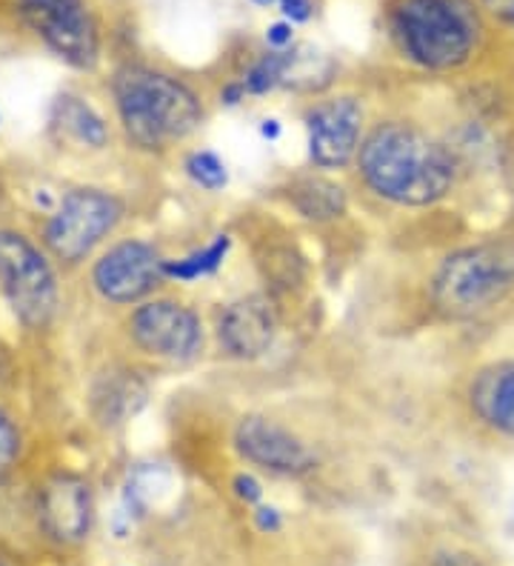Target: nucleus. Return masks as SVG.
Masks as SVG:
<instances>
[{"mask_svg": "<svg viewBox=\"0 0 514 566\" xmlns=\"http://www.w3.org/2000/svg\"><path fill=\"white\" fill-rule=\"evenodd\" d=\"M277 318L269 297H240L220 318V340L238 358H261L274 340Z\"/></svg>", "mask_w": 514, "mask_h": 566, "instance_id": "nucleus-13", "label": "nucleus"}, {"mask_svg": "<svg viewBox=\"0 0 514 566\" xmlns=\"http://www.w3.org/2000/svg\"><path fill=\"white\" fill-rule=\"evenodd\" d=\"M229 241L227 235H218L212 243L200 252L189 258H180V261H164V277H178V281H195V277H203V275H212L218 270L223 258L229 255Z\"/></svg>", "mask_w": 514, "mask_h": 566, "instance_id": "nucleus-19", "label": "nucleus"}, {"mask_svg": "<svg viewBox=\"0 0 514 566\" xmlns=\"http://www.w3.org/2000/svg\"><path fill=\"white\" fill-rule=\"evenodd\" d=\"M252 3H258V7H277V3H281V0H252Z\"/></svg>", "mask_w": 514, "mask_h": 566, "instance_id": "nucleus-29", "label": "nucleus"}, {"mask_svg": "<svg viewBox=\"0 0 514 566\" xmlns=\"http://www.w3.org/2000/svg\"><path fill=\"white\" fill-rule=\"evenodd\" d=\"M277 63V86L292 90H323L332 81V61L315 46H289L274 49Z\"/></svg>", "mask_w": 514, "mask_h": 566, "instance_id": "nucleus-15", "label": "nucleus"}, {"mask_svg": "<svg viewBox=\"0 0 514 566\" xmlns=\"http://www.w3.org/2000/svg\"><path fill=\"white\" fill-rule=\"evenodd\" d=\"M189 175H192L195 184H200L203 189H220L227 187V166L214 153H195L186 164Z\"/></svg>", "mask_w": 514, "mask_h": 566, "instance_id": "nucleus-20", "label": "nucleus"}, {"mask_svg": "<svg viewBox=\"0 0 514 566\" xmlns=\"http://www.w3.org/2000/svg\"><path fill=\"white\" fill-rule=\"evenodd\" d=\"M115 101L129 138L146 149L186 138L200 124L198 97L175 77L144 66L117 72Z\"/></svg>", "mask_w": 514, "mask_h": 566, "instance_id": "nucleus-2", "label": "nucleus"}, {"mask_svg": "<svg viewBox=\"0 0 514 566\" xmlns=\"http://www.w3.org/2000/svg\"><path fill=\"white\" fill-rule=\"evenodd\" d=\"M480 3L494 14L503 27H508L514 32V0H480Z\"/></svg>", "mask_w": 514, "mask_h": 566, "instance_id": "nucleus-23", "label": "nucleus"}, {"mask_svg": "<svg viewBox=\"0 0 514 566\" xmlns=\"http://www.w3.org/2000/svg\"><path fill=\"white\" fill-rule=\"evenodd\" d=\"M41 521L43 530L63 544H77L90 535L92 526V495L90 486L77 475L49 478L41 490Z\"/></svg>", "mask_w": 514, "mask_h": 566, "instance_id": "nucleus-12", "label": "nucleus"}, {"mask_svg": "<svg viewBox=\"0 0 514 566\" xmlns=\"http://www.w3.org/2000/svg\"><path fill=\"white\" fill-rule=\"evenodd\" d=\"M403 52L426 70H454L478 46V23L463 0H403L395 14Z\"/></svg>", "mask_w": 514, "mask_h": 566, "instance_id": "nucleus-4", "label": "nucleus"}, {"mask_svg": "<svg viewBox=\"0 0 514 566\" xmlns=\"http://www.w3.org/2000/svg\"><path fill=\"white\" fill-rule=\"evenodd\" d=\"M29 27L55 55L90 70L97 61V27L86 0H18Z\"/></svg>", "mask_w": 514, "mask_h": 566, "instance_id": "nucleus-7", "label": "nucleus"}, {"mask_svg": "<svg viewBox=\"0 0 514 566\" xmlns=\"http://www.w3.org/2000/svg\"><path fill=\"white\" fill-rule=\"evenodd\" d=\"M234 492H238L240 501H246V504H254V501H261L263 490L261 484L254 481L252 475H238L234 478Z\"/></svg>", "mask_w": 514, "mask_h": 566, "instance_id": "nucleus-24", "label": "nucleus"}, {"mask_svg": "<svg viewBox=\"0 0 514 566\" xmlns=\"http://www.w3.org/2000/svg\"><path fill=\"white\" fill-rule=\"evenodd\" d=\"M360 172L380 198L406 207L440 201L454 180L452 153L409 124H386L360 149Z\"/></svg>", "mask_w": 514, "mask_h": 566, "instance_id": "nucleus-1", "label": "nucleus"}, {"mask_svg": "<svg viewBox=\"0 0 514 566\" xmlns=\"http://www.w3.org/2000/svg\"><path fill=\"white\" fill-rule=\"evenodd\" d=\"M129 326L135 344L158 358H192L203 340L198 315L175 301L140 306L132 315Z\"/></svg>", "mask_w": 514, "mask_h": 566, "instance_id": "nucleus-8", "label": "nucleus"}, {"mask_svg": "<svg viewBox=\"0 0 514 566\" xmlns=\"http://www.w3.org/2000/svg\"><path fill=\"white\" fill-rule=\"evenodd\" d=\"M364 112L352 97L321 104L308 115V155L317 166H346L357 153Z\"/></svg>", "mask_w": 514, "mask_h": 566, "instance_id": "nucleus-10", "label": "nucleus"}, {"mask_svg": "<svg viewBox=\"0 0 514 566\" xmlns=\"http://www.w3.org/2000/svg\"><path fill=\"white\" fill-rule=\"evenodd\" d=\"M243 95H246V86H243V83H232V86H227V92H223V101H227V104H238Z\"/></svg>", "mask_w": 514, "mask_h": 566, "instance_id": "nucleus-27", "label": "nucleus"}, {"mask_svg": "<svg viewBox=\"0 0 514 566\" xmlns=\"http://www.w3.org/2000/svg\"><path fill=\"white\" fill-rule=\"evenodd\" d=\"M164 277V261L149 243L126 241L112 247L95 266V286L106 301L132 304L149 295Z\"/></svg>", "mask_w": 514, "mask_h": 566, "instance_id": "nucleus-9", "label": "nucleus"}, {"mask_svg": "<svg viewBox=\"0 0 514 566\" xmlns=\"http://www.w3.org/2000/svg\"><path fill=\"white\" fill-rule=\"evenodd\" d=\"M292 203L301 209V214L312 218V221H329L337 218L346 209V195L337 184L323 178H306L297 180L292 187Z\"/></svg>", "mask_w": 514, "mask_h": 566, "instance_id": "nucleus-17", "label": "nucleus"}, {"mask_svg": "<svg viewBox=\"0 0 514 566\" xmlns=\"http://www.w3.org/2000/svg\"><path fill=\"white\" fill-rule=\"evenodd\" d=\"M514 292V238H492L449 255L434 277V304L449 318H474Z\"/></svg>", "mask_w": 514, "mask_h": 566, "instance_id": "nucleus-3", "label": "nucleus"}, {"mask_svg": "<svg viewBox=\"0 0 514 566\" xmlns=\"http://www.w3.org/2000/svg\"><path fill=\"white\" fill-rule=\"evenodd\" d=\"M261 132H263V138L274 140V138H277V135H281V124H277V120H263Z\"/></svg>", "mask_w": 514, "mask_h": 566, "instance_id": "nucleus-28", "label": "nucleus"}, {"mask_svg": "<svg viewBox=\"0 0 514 566\" xmlns=\"http://www.w3.org/2000/svg\"><path fill=\"white\" fill-rule=\"evenodd\" d=\"M266 43H269V46H274V49L292 46V23L281 21V23H274V27H269Z\"/></svg>", "mask_w": 514, "mask_h": 566, "instance_id": "nucleus-25", "label": "nucleus"}, {"mask_svg": "<svg viewBox=\"0 0 514 566\" xmlns=\"http://www.w3.org/2000/svg\"><path fill=\"white\" fill-rule=\"evenodd\" d=\"M472 409L483 423L514 438V360H503L474 378Z\"/></svg>", "mask_w": 514, "mask_h": 566, "instance_id": "nucleus-14", "label": "nucleus"}, {"mask_svg": "<svg viewBox=\"0 0 514 566\" xmlns=\"http://www.w3.org/2000/svg\"><path fill=\"white\" fill-rule=\"evenodd\" d=\"M0 292L27 326H46L55 315L57 283L43 255L23 235L0 232Z\"/></svg>", "mask_w": 514, "mask_h": 566, "instance_id": "nucleus-5", "label": "nucleus"}, {"mask_svg": "<svg viewBox=\"0 0 514 566\" xmlns=\"http://www.w3.org/2000/svg\"><path fill=\"white\" fill-rule=\"evenodd\" d=\"M146 389L135 375H112L106 384L95 392V409L106 423L124 421L126 415H135L137 409L144 407Z\"/></svg>", "mask_w": 514, "mask_h": 566, "instance_id": "nucleus-16", "label": "nucleus"}, {"mask_svg": "<svg viewBox=\"0 0 514 566\" xmlns=\"http://www.w3.org/2000/svg\"><path fill=\"white\" fill-rule=\"evenodd\" d=\"M18 449H21V436H18V429H14L7 415L0 412V478L7 475L9 467L14 463Z\"/></svg>", "mask_w": 514, "mask_h": 566, "instance_id": "nucleus-21", "label": "nucleus"}, {"mask_svg": "<svg viewBox=\"0 0 514 566\" xmlns=\"http://www.w3.org/2000/svg\"><path fill=\"white\" fill-rule=\"evenodd\" d=\"M120 214H124V207L115 195L97 192V189H75L52 214L46 227V247L57 261L77 263L90 255L106 232L115 229Z\"/></svg>", "mask_w": 514, "mask_h": 566, "instance_id": "nucleus-6", "label": "nucleus"}, {"mask_svg": "<svg viewBox=\"0 0 514 566\" xmlns=\"http://www.w3.org/2000/svg\"><path fill=\"white\" fill-rule=\"evenodd\" d=\"M240 455L281 475H301L315 467V455L292 432L266 418H243L234 432Z\"/></svg>", "mask_w": 514, "mask_h": 566, "instance_id": "nucleus-11", "label": "nucleus"}, {"mask_svg": "<svg viewBox=\"0 0 514 566\" xmlns=\"http://www.w3.org/2000/svg\"><path fill=\"white\" fill-rule=\"evenodd\" d=\"M277 7H281V12L286 14L292 23H306L308 18H312V12H315L312 0H281Z\"/></svg>", "mask_w": 514, "mask_h": 566, "instance_id": "nucleus-22", "label": "nucleus"}, {"mask_svg": "<svg viewBox=\"0 0 514 566\" xmlns=\"http://www.w3.org/2000/svg\"><path fill=\"white\" fill-rule=\"evenodd\" d=\"M57 120L69 135H75L81 144L86 146H103L106 144V124L95 115L92 106H86L81 97L63 95L57 101Z\"/></svg>", "mask_w": 514, "mask_h": 566, "instance_id": "nucleus-18", "label": "nucleus"}, {"mask_svg": "<svg viewBox=\"0 0 514 566\" xmlns=\"http://www.w3.org/2000/svg\"><path fill=\"white\" fill-rule=\"evenodd\" d=\"M254 521H258V530L263 532L281 530V512L274 510V506H261V510L254 512Z\"/></svg>", "mask_w": 514, "mask_h": 566, "instance_id": "nucleus-26", "label": "nucleus"}]
</instances>
